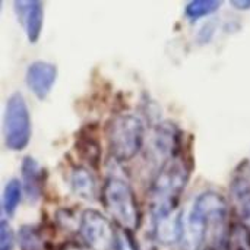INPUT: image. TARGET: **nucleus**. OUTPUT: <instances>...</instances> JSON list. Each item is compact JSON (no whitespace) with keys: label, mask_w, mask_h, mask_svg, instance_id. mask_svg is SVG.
<instances>
[{"label":"nucleus","mask_w":250,"mask_h":250,"mask_svg":"<svg viewBox=\"0 0 250 250\" xmlns=\"http://www.w3.org/2000/svg\"><path fill=\"white\" fill-rule=\"evenodd\" d=\"M189 182V168L182 157L161 166L151 185L149 208L154 220L174 214L179 199Z\"/></svg>","instance_id":"obj_1"},{"label":"nucleus","mask_w":250,"mask_h":250,"mask_svg":"<svg viewBox=\"0 0 250 250\" xmlns=\"http://www.w3.org/2000/svg\"><path fill=\"white\" fill-rule=\"evenodd\" d=\"M103 202L117 226L129 233L139 229L141 211L132 186L119 176H108L103 188Z\"/></svg>","instance_id":"obj_2"},{"label":"nucleus","mask_w":250,"mask_h":250,"mask_svg":"<svg viewBox=\"0 0 250 250\" xmlns=\"http://www.w3.org/2000/svg\"><path fill=\"white\" fill-rule=\"evenodd\" d=\"M111 155L119 161L135 158L144 145V123L135 114H119L108 126Z\"/></svg>","instance_id":"obj_3"},{"label":"nucleus","mask_w":250,"mask_h":250,"mask_svg":"<svg viewBox=\"0 0 250 250\" xmlns=\"http://www.w3.org/2000/svg\"><path fill=\"white\" fill-rule=\"evenodd\" d=\"M4 144L12 151H23L31 141V116L25 98L13 92L6 103L3 119Z\"/></svg>","instance_id":"obj_4"},{"label":"nucleus","mask_w":250,"mask_h":250,"mask_svg":"<svg viewBox=\"0 0 250 250\" xmlns=\"http://www.w3.org/2000/svg\"><path fill=\"white\" fill-rule=\"evenodd\" d=\"M79 233L91 250H114L117 234L111 221L95 209H86L81 215Z\"/></svg>","instance_id":"obj_5"},{"label":"nucleus","mask_w":250,"mask_h":250,"mask_svg":"<svg viewBox=\"0 0 250 250\" xmlns=\"http://www.w3.org/2000/svg\"><path fill=\"white\" fill-rule=\"evenodd\" d=\"M180 149V132L171 122H161L155 126L151 141L152 158L161 166L170 160L179 157Z\"/></svg>","instance_id":"obj_6"},{"label":"nucleus","mask_w":250,"mask_h":250,"mask_svg":"<svg viewBox=\"0 0 250 250\" xmlns=\"http://www.w3.org/2000/svg\"><path fill=\"white\" fill-rule=\"evenodd\" d=\"M208 242V227L205 218L192 205L186 214H182V233H180V249L202 250Z\"/></svg>","instance_id":"obj_7"},{"label":"nucleus","mask_w":250,"mask_h":250,"mask_svg":"<svg viewBox=\"0 0 250 250\" xmlns=\"http://www.w3.org/2000/svg\"><path fill=\"white\" fill-rule=\"evenodd\" d=\"M230 195L239 224L250 233V177L249 171L243 167L236 171Z\"/></svg>","instance_id":"obj_8"},{"label":"nucleus","mask_w":250,"mask_h":250,"mask_svg":"<svg viewBox=\"0 0 250 250\" xmlns=\"http://www.w3.org/2000/svg\"><path fill=\"white\" fill-rule=\"evenodd\" d=\"M57 78V69L54 64L42 60H37L29 64L26 70V85L35 97L40 100L47 98Z\"/></svg>","instance_id":"obj_9"},{"label":"nucleus","mask_w":250,"mask_h":250,"mask_svg":"<svg viewBox=\"0 0 250 250\" xmlns=\"http://www.w3.org/2000/svg\"><path fill=\"white\" fill-rule=\"evenodd\" d=\"M15 10L22 22L25 25L26 37L31 42H37L42 29V21H44V7L41 1H29V0H18L15 1Z\"/></svg>","instance_id":"obj_10"},{"label":"nucleus","mask_w":250,"mask_h":250,"mask_svg":"<svg viewBox=\"0 0 250 250\" xmlns=\"http://www.w3.org/2000/svg\"><path fill=\"white\" fill-rule=\"evenodd\" d=\"M22 188L29 201H37L42 190V170L38 166V163L26 157L22 161Z\"/></svg>","instance_id":"obj_11"},{"label":"nucleus","mask_w":250,"mask_h":250,"mask_svg":"<svg viewBox=\"0 0 250 250\" xmlns=\"http://www.w3.org/2000/svg\"><path fill=\"white\" fill-rule=\"evenodd\" d=\"M154 231L155 237L163 245H174L180 242L182 233V214H170L154 220Z\"/></svg>","instance_id":"obj_12"},{"label":"nucleus","mask_w":250,"mask_h":250,"mask_svg":"<svg viewBox=\"0 0 250 250\" xmlns=\"http://www.w3.org/2000/svg\"><path fill=\"white\" fill-rule=\"evenodd\" d=\"M70 186L75 195L91 201L95 195V179L85 167H75L70 173Z\"/></svg>","instance_id":"obj_13"},{"label":"nucleus","mask_w":250,"mask_h":250,"mask_svg":"<svg viewBox=\"0 0 250 250\" xmlns=\"http://www.w3.org/2000/svg\"><path fill=\"white\" fill-rule=\"evenodd\" d=\"M22 183L16 179L9 180L3 192V211L7 217H12L22 198Z\"/></svg>","instance_id":"obj_14"},{"label":"nucleus","mask_w":250,"mask_h":250,"mask_svg":"<svg viewBox=\"0 0 250 250\" xmlns=\"http://www.w3.org/2000/svg\"><path fill=\"white\" fill-rule=\"evenodd\" d=\"M18 243L21 246V250L44 249V243H42L41 234L32 226H23V227H21L19 234H18Z\"/></svg>","instance_id":"obj_15"},{"label":"nucleus","mask_w":250,"mask_h":250,"mask_svg":"<svg viewBox=\"0 0 250 250\" xmlns=\"http://www.w3.org/2000/svg\"><path fill=\"white\" fill-rule=\"evenodd\" d=\"M81 146H79V151H81V155L85 161H88L91 166H98V161H100V155H101V149H100V145L97 142V139L92 138L91 133H86V135H82V139H79L78 142Z\"/></svg>","instance_id":"obj_16"},{"label":"nucleus","mask_w":250,"mask_h":250,"mask_svg":"<svg viewBox=\"0 0 250 250\" xmlns=\"http://www.w3.org/2000/svg\"><path fill=\"white\" fill-rule=\"evenodd\" d=\"M221 6V1L217 0H196L186 6V16L192 19L204 18L209 13H214Z\"/></svg>","instance_id":"obj_17"},{"label":"nucleus","mask_w":250,"mask_h":250,"mask_svg":"<svg viewBox=\"0 0 250 250\" xmlns=\"http://www.w3.org/2000/svg\"><path fill=\"white\" fill-rule=\"evenodd\" d=\"M13 249V231L9 223L3 218L0 223V250Z\"/></svg>","instance_id":"obj_18"},{"label":"nucleus","mask_w":250,"mask_h":250,"mask_svg":"<svg viewBox=\"0 0 250 250\" xmlns=\"http://www.w3.org/2000/svg\"><path fill=\"white\" fill-rule=\"evenodd\" d=\"M114 250H138L129 231L122 230L117 234V240H116V248H114Z\"/></svg>","instance_id":"obj_19"},{"label":"nucleus","mask_w":250,"mask_h":250,"mask_svg":"<svg viewBox=\"0 0 250 250\" xmlns=\"http://www.w3.org/2000/svg\"><path fill=\"white\" fill-rule=\"evenodd\" d=\"M59 250H85L81 245H78V243H64V245H62L60 246V249Z\"/></svg>","instance_id":"obj_20"},{"label":"nucleus","mask_w":250,"mask_h":250,"mask_svg":"<svg viewBox=\"0 0 250 250\" xmlns=\"http://www.w3.org/2000/svg\"><path fill=\"white\" fill-rule=\"evenodd\" d=\"M231 4L237 9H249L250 7V0L245 1V0H239V1H231Z\"/></svg>","instance_id":"obj_21"}]
</instances>
